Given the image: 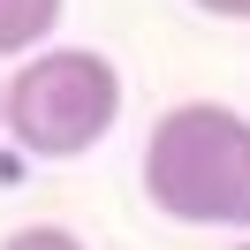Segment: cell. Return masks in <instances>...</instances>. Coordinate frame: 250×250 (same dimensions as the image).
<instances>
[{
    "label": "cell",
    "instance_id": "cell-1",
    "mask_svg": "<svg viewBox=\"0 0 250 250\" xmlns=\"http://www.w3.org/2000/svg\"><path fill=\"white\" fill-rule=\"evenodd\" d=\"M144 197L182 228H243L250 235V114L228 99H182L144 137Z\"/></svg>",
    "mask_w": 250,
    "mask_h": 250
},
{
    "label": "cell",
    "instance_id": "cell-2",
    "mask_svg": "<svg viewBox=\"0 0 250 250\" xmlns=\"http://www.w3.org/2000/svg\"><path fill=\"white\" fill-rule=\"evenodd\" d=\"M122 106H129V83L114 68V53L46 46L31 61H16V76H8V144L61 167V159L99 152L122 122Z\"/></svg>",
    "mask_w": 250,
    "mask_h": 250
},
{
    "label": "cell",
    "instance_id": "cell-3",
    "mask_svg": "<svg viewBox=\"0 0 250 250\" xmlns=\"http://www.w3.org/2000/svg\"><path fill=\"white\" fill-rule=\"evenodd\" d=\"M68 0H0V61H31L61 31Z\"/></svg>",
    "mask_w": 250,
    "mask_h": 250
},
{
    "label": "cell",
    "instance_id": "cell-4",
    "mask_svg": "<svg viewBox=\"0 0 250 250\" xmlns=\"http://www.w3.org/2000/svg\"><path fill=\"white\" fill-rule=\"evenodd\" d=\"M0 250H83V235L61 228V220H31V228H8V235H0Z\"/></svg>",
    "mask_w": 250,
    "mask_h": 250
},
{
    "label": "cell",
    "instance_id": "cell-5",
    "mask_svg": "<svg viewBox=\"0 0 250 250\" xmlns=\"http://www.w3.org/2000/svg\"><path fill=\"white\" fill-rule=\"evenodd\" d=\"M189 8H205V16H220V23H250V0H189Z\"/></svg>",
    "mask_w": 250,
    "mask_h": 250
},
{
    "label": "cell",
    "instance_id": "cell-6",
    "mask_svg": "<svg viewBox=\"0 0 250 250\" xmlns=\"http://www.w3.org/2000/svg\"><path fill=\"white\" fill-rule=\"evenodd\" d=\"M0 137H8V76H0Z\"/></svg>",
    "mask_w": 250,
    "mask_h": 250
},
{
    "label": "cell",
    "instance_id": "cell-7",
    "mask_svg": "<svg viewBox=\"0 0 250 250\" xmlns=\"http://www.w3.org/2000/svg\"><path fill=\"white\" fill-rule=\"evenodd\" d=\"M235 250H250V235H243V243H235Z\"/></svg>",
    "mask_w": 250,
    "mask_h": 250
}]
</instances>
